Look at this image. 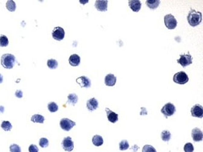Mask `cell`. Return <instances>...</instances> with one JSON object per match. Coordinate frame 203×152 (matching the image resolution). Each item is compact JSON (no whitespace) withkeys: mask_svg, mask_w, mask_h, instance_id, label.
<instances>
[{"mask_svg":"<svg viewBox=\"0 0 203 152\" xmlns=\"http://www.w3.org/2000/svg\"><path fill=\"white\" fill-rule=\"evenodd\" d=\"M61 145L63 148L66 151L70 152L74 149V142L70 137H65L61 142Z\"/></svg>","mask_w":203,"mask_h":152,"instance_id":"ba28073f","label":"cell"},{"mask_svg":"<svg viewBox=\"0 0 203 152\" xmlns=\"http://www.w3.org/2000/svg\"><path fill=\"white\" fill-rule=\"evenodd\" d=\"M191 136L192 140L195 142H199L200 141H202L203 138L202 132L198 128H195L192 129L191 132Z\"/></svg>","mask_w":203,"mask_h":152,"instance_id":"4fadbf2b","label":"cell"},{"mask_svg":"<svg viewBox=\"0 0 203 152\" xmlns=\"http://www.w3.org/2000/svg\"><path fill=\"white\" fill-rule=\"evenodd\" d=\"M202 20V13L194 10H191L187 17L188 22L192 27L197 26L201 23Z\"/></svg>","mask_w":203,"mask_h":152,"instance_id":"6da1fadb","label":"cell"},{"mask_svg":"<svg viewBox=\"0 0 203 152\" xmlns=\"http://www.w3.org/2000/svg\"><path fill=\"white\" fill-rule=\"evenodd\" d=\"M39 146L42 148H46L49 145V141L46 138H41L39 141Z\"/></svg>","mask_w":203,"mask_h":152,"instance_id":"f546056e","label":"cell"},{"mask_svg":"<svg viewBox=\"0 0 203 152\" xmlns=\"http://www.w3.org/2000/svg\"><path fill=\"white\" fill-rule=\"evenodd\" d=\"M78 100V97L76 94H70L67 96V103L71 104L72 105H75Z\"/></svg>","mask_w":203,"mask_h":152,"instance_id":"7402d4cb","label":"cell"},{"mask_svg":"<svg viewBox=\"0 0 203 152\" xmlns=\"http://www.w3.org/2000/svg\"><path fill=\"white\" fill-rule=\"evenodd\" d=\"M81 58L78 54H72L69 58V63L71 65L76 67L80 65Z\"/></svg>","mask_w":203,"mask_h":152,"instance_id":"ac0fdd59","label":"cell"},{"mask_svg":"<svg viewBox=\"0 0 203 152\" xmlns=\"http://www.w3.org/2000/svg\"><path fill=\"white\" fill-rule=\"evenodd\" d=\"M28 150H29V152H38L39 151V149L37 147V146L36 145H33V144L31 145L29 147Z\"/></svg>","mask_w":203,"mask_h":152,"instance_id":"836d02e7","label":"cell"},{"mask_svg":"<svg viewBox=\"0 0 203 152\" xmlns=\"http://www.w3.org/2000/svg\"><path fill=\"white\" fill-rule=\"evenodd\" d=\"M192 57L189 54H181L180 55V58L179 59L177 60V62L178 64H180L183 67H187L188 65L191 64L192 63Z\"/></svg>","mask_w":203,"mask_h":152,"instance_id":"52a82bcc","label":"cell"},{"mask_svg":"<svg viewBox=\"0 0 203 152\" xmlns=\"http://www.w3.org/2000/svg\"><path fill=\"white\" fill-rule=\"evenodd\" d=\"M47 65L51 69H55L57 68L58 65V62L56 60L53 59H51L48 60Z\"/></svg>","mask_w":203,"mask_h":152,"instance_id":"d4e9b609","label":"cell"},{"mask_svg":"<svg viewBox=\"0 0 203 152\" xmlns=\"http://www.w3.org/2000/svg\"><path fill=\"white\" fill-rule=\"evenodd\" d=\"M87 108L90 112L95 111L98 107V102L95 98H91L87 101L86 103Z\"/></svg>","mask_w":203,"mask_h":152,"instance_id":"9a60e30c","label":"cell"},{"mask_svg":"<svg viewBox=\"0 0 203 152\" xmlns=\"http://www.w3.org/2000/svg\"><path fill=\"white\" fill-rule=\"evenodd\" d=\"M15 62V56L11 54H5L1 57V64L5 69H12L14 65Z\"/></svg>","mask_w":203,"mask_h":152,"instance_id":"7a4b0ae2","label":"cell"},{"mask_svg":"<svg viewBox=\"0 0 203 152\" xmlns=\"http://www.w3.org/2000/svg\"><path fill=\"white\" fill-rule=\"evenodd\" d=\"M48 108L50 112H56L58 111V105L55 102H52L48 104Z\"/></svg>","mask_w":203,"mask_h":152,"instance_id":"83f0119b","label":"cell"},{"mask_svg":"<svg viewBox=\"0 0 203 152\" xmlns=\"http://www.w3.org/2000/svg\"><path fill=\"white\" fill-rule=\"evenodd\" d=\"M96 10L99 11L105 12L108 10V1L107 0H97L95 5Z\"/></svg>","mask_w":203,"mask_h":152,"instance_id":"7c38bea8","label":"cell"},{"mask_svg":"<svg viewBox=\"0 0 203 152\" xmlns=\"http://www.w3.org/2000/svg\"><path fill=\"white\" fill-rule=\"evenodd\" d=\"M176 107L172 103L169 102L163 107L162 109L161 110V112L165 116L166 119H167L168 117L174 115V114L176 112Z\"/></svg>","mask_w":203,"mask_h":152,"instance_id":"5b68a950","label":"cell"},{"mask_svg":"<svg viewBox=\"0 0 203 152\" xmlns=\"http://www.w3.org/2000/svg\"><path fill=\"white\" fill-rule=\"evenodd\" d=\"M116 82V77L112 74H108L105 79V83L107 86L113 87L114 86Z\"/></svg>","mask_w":203,"mask_h":152,"instance_id":"e0dca14e","label":"cell"},{"mask_svg":"<svg viewBox=\"0 0 203 152\" xmlns=\"http://www.w3.org/2000/svg\"><path fill=\"white\" fill-rule=\"evenodd\" d=\"M129 147H130L129 143L126 140H123L120 143V150L121 151L128 150Z\"/></svg>","mask_w":203,"mask_h":152,"instance_id":"f1b7e54d","label":"cell"},{"mask_svg":"<svg viewBox=\"0 0 203 152\" xmlns=\"http://www.w3.org/2000/svg\"><path fill=\"white\" fill-rule=\"evenodd\" d=\"M6 6L7 10L8 11H10L11 12H13L16 10V3H14V1H12V0H9L6 2Z\"/></svg>","mask_w":203,"mask_h":152,"instance_id":"cb8c5ba5","label":"cell"},{"mask_svg":"<svg viewBox=\"0 0 203 152\" xmlns=\"http://www.w3.org/2000/svg\"><path fill=\"white\" fill-rule=\"evenodd\" d=\"M9 44L8 38L5 35H0V47H6Z\"/></svg>","mask_w":203,"mask_h":152,"instance_id":"4316f807","label":"cell"},{"mask_svg":"<svg viewBox=\"0 0 203 152\" xmlns=\"http://www.w3.org/2000/svg\"><path fill=\"white\" fill-rule=\"evenodd\" d=\"M161 139L164 141H169L171 139V135L170 131L168 130H163L161 132Z\"/></svg>","mask_w":203,"mask_h":152,"instance_id":"603a6c76","label":"cell"},{"mask_svg":"<svg viewBox=\"0 0 203 152\" xmlns=\"http://www.w3.org/2000/svg\"><path fill=\"white\" fill-rule=\"evenodd\" d=\"M191 115L194 117L202 118L203 117V108L200 104L194 105L191 109Z\"/></svg>","mask_w":203,"mask_h":152,"instance_id":"30bf717a","label":"cell"},{"mask_svg":"<svg viewBox=\"0 0 203 152\" xmlns=\"http://www.w3.org/2000/svg\"><path fill=\"white\" fill-rule=\"evenodd\" d=\"M80 3L84 5V4L88 3L89 1H88V0H86V1H83V0H80Z\"/></svg>","mask_w":203,"mask_h":152,"instance_id":"d590c367","label":"cell"},{"mask_svg":"<svg viewBox=\"0 0 203 152\" xmlns=\"http://www.w3.org/2000/svg\"><path fill=\"white\" fill-rule=\"evenodd\" d=\"M142 152H157L156 149L150 145H146L143 147Z\"/></svg>","mask_w":203,"mask_h":152,"instance_id":"4dcf8cb0","label":"cell"},{"mask_svg":"<svg viewBox=\"0 0 203 152\" xmlns=\"http://www.w3.org/2000/svg\"><path fill=\"white\" fill-rule=\"evenodd\" d=\"M173 81L178 84H185L189 81L188 75L184 71H180L176 73L173 76Z\"/></svg>","mask_w":203,"mask_h":152,"instance_id":"3957f363","label":"cell"},{"mask_svg":"<svg viewBox=\"0 0 203 152\" xmlns=\"http://www.w3.org/2000/svg\"><path fill=\"white\" fill-rule=\"evenodd\" d=\"M164 24L168 29H174L176 28L177 22L175 17L171 14H168L164 16Z\"/></svg>","mask_w":203,"mask_h":152,"instance_id":"277c9868","label":"cell"},{"mask_svg":"<svg viewBox=\"0 0 203 152\" xmlns=\"http://www.w3.org/2000/svg\"><path fill=\"white\" fill-rule=\"evenodd\" d=\"M161 2L159 0H147L146 4L150 9L155 10L159 6Z\"/></svg>","mask_w":203,"mask_h":152,"instance_id":"ffe728a7","label":"cell"},{"mask_svg":"<svg viewBox=\"0 0 203 152\" xmlns=\"http://www.w3.org/2000/svg\"><path fill=\"white\" fill-rule=\"evenodd\" d=\"M15 96L18 98H22L23 97V92L21 90H17L15 92Z\"/></svg>","mask_w":203,"mask_h":152,"instance_id":"e575fe53","label":"cell"},{"mask_svg":"<svg viewBox=\"0 0 203 152\" xmlns=\"http://www.w3.org/2000/svg\"><path fill=\"white\" fill-rule=\"evenodd\" d=\"M92 142L93 143V145L96 147H99L103 144V137L98 135H96L93 136L92 138Z\"/></svg>","mask_w":203,"mask_h":152,"instance_id":"d6986e66","label":"cell"},{"mask_svg":"<svg viewBox=\"0 0 203 152\" xmlns=\"http://www.w3.org/2000/svg\"><path fill=\"white\" fill-rule=\"evenodd\" d=\"M1 127L6 132L10 131L12 129V125L9 121H3L1 125Z\"/></svg>","mask_w":203,"mask_h":152,"instance_id":"484cf974","label":"cell"},{"mask_svg":"<svg viewBox=\"0 0 203 152\" xmlns=\"http://www.w3.org/2000/svg\"><path fill=\"white\" fill-rule=\"evenodd\" d=\"M65 35L64 30L61 27H55L52 32V36L56 41H61Z\"/></svg>","mask_w":203,"mask_h":152,"instance_id":"9c48e42d","label":"cell"},{"mask_svg":"<svg viewBox=\"0 0 203 152\" xmlns=\"http://www.w3.org/2000/svg\"><path fill=\"white\" fill-rule=\"evenodd\" d=\"M45 119V117L39 114H35L33 115L31 118V120L33 123H43Z\"/></svg>","mask_w":203,"mask_h":152,"instance_id":"44dd1931","label":"cell"},{"mask_svg":"<svg viewBox=\"0 0 203 152\" xmlns=\"http://www.w3.org/2000/svg\"><path fill=\"white\" fill-rule=\"evenodd\" d=\"M10 152H21L20 147L18 145L13 144L10 147Z\"/></svg>","mask_w":203,"mask_h":152,"instance_id":"d6a6232c","label":"cell"},{"mask_svg":"<svg viewBox=\"0 0 203 152\" xmlns=\"http://www.w3.org/2000/svg\"><path fill=\"white\" fill-rule=\"evenodd\" d=\"M4 111H5L4 107H3V106H0V114H1V113H3Z\"/></svg>","mask_w":203,"mask_h":152,"instance_id":"8d00e7d4","label":"cell"},{"mask_svg":"<svg viewBox=\"0 0 203 152\" xmlns=\"http://www.w3.org/2000/svg\"><path fill=\"white\" fill-rule=\"evenodd\" d=\"M129 6L135 13H138L141 8V3L139 0H130Z\"/></svg>","mask_w":203,"mask_h":152,"instance_id":"2e32d148","label":"cell"},{"mask_svg":"<svg viewBox=\"0 0 203 152\" xmlns=\"http://www.w3.org/2000/svg\"><path fill=\"white\" fill-rule=\"evenodd\" d=\"M105 111L107 114V118L108 120L113 123H116L118 120V114L111 111L109 108H106Z\"/></svg>","mask_w":203,"mask_h":152,"instance_id":"5bb4252c","label":"cell"},{"mask_svg":"<svg viewBox=\"0 0 203 152\" xmlns=\"http://www.w3.org/2000/svg\"><path fill=\"white\" fill-rule=\"evenodd\" d=\"M60 125L63 130L66 132H69L76 125V122L67 119V118H63L61 120Z\"/></svg>","mask_w":203,"mask_h":152,"instance_id":"8992f818","label":"cell"},{"mask_svg":"<svg viewBox=\"0 0 203 152\" xmlns=\"http://www.w3.org/2000/svg\"><path fill=\"white\" fill-rule=\"evenodd\" d=\"M3 81V75L0 74V84H2Z\"/></svg>","mask_w":203,"mask_h":152,"instance_id":"74e56055","label":"cell"},{"mask_svg":"<svg viewBox=\"0 0 203 152\" xmlns=\"http://www.w3.org/2000/svg\"><path fill=\"white\" fill-rule=\"evenodd\" d=\"M76 81L81 88H89L91 87V81L86 76H81V77L77 78Z\"/></svg>","mask_w":203,"mask_h":152,"instance_id":"8fae6325","label":"cell"},{"mask_svg":"<svg viewBox=\"0 0 203 152\" xmlns=\"http://www.w3.org/2000/svg\"><path fill=\"white\" fill-rule=\"evenodd\" d=\"M184 150L185 152H193L194 150L193 145L191 143H186L184 146Z\"/></svg>","mask_w":203,"mask_h":152,"instance_id":"1f68e13d","label":"cell"}]
</instances>
